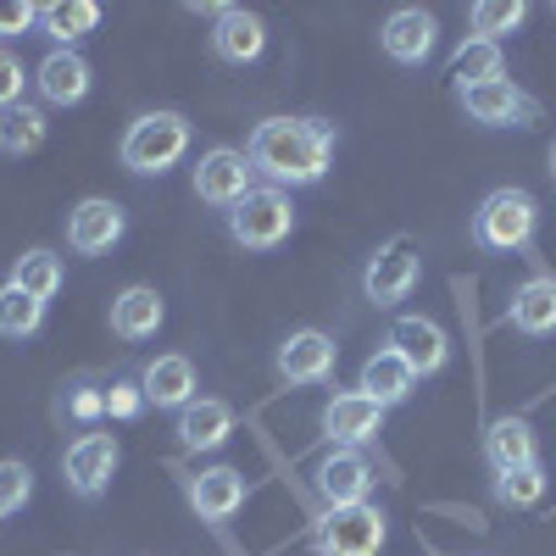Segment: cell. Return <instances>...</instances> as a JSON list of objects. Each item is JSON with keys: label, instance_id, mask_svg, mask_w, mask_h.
Listing matches in <instances>:
<instances>
[{"label": "cell", "instance_id": "obj_1", "mask_svg": "<svg viewBox=\"0 0 556 556\" xmlns=\"http://www.w3.org/2000/svg\"><path fill=\"white\" fill-rule=\"evenodd\" d=\"M245 156L256 173L273 178V190H285V184H317L334 162V128L317 117H267V123H256Z\"/></svg>", "mask_w": 556, "mask_h": 556}, {"label": "cell", "instance_id": "obj_2", "mask_svg": "<svg viewBox=\"0 0 556 556\" xmlns=\"http://www.w3.org/2000/svg\"><path fill=\"white\" fill-rule=\"evenodd\" d=\"M184 151H190V117L184 112H146L123 134V167L139 178L167 173Z\"/></svg>", "mask_w": 556, "mask_h": 556}, {"label": "cell", "instance_id": "obj_3", "mask_svg": "<svg viewBox=\"0 0 556 556\" xmlns=\"http://www.w3.org/2000/svg\"><path fill=\"white\" fill-rule=\"evenodd\" d=\"M317 556H379L384 551V513L374 501L362 506H329L312 529Z\"/></svg>", "mask_w": 556, "mask_h": 556}, {"label": "cell", "instance_id": "obj_4", "mask_svg": "<svg viewBox=\"0 0 556 556\" xmlns=\"http://www.w3.org/2000/svg\"><path fill=\"white\" fill-rule=\"evenodd\" d=\"M295 228V206L285 190H273V184H262V190H251L235 212H228V235H235V245L245 251H273L285 245Z\"/></svg>", "mask_w": 556, "mask_h": 556}, {"label": "cell", "instance_id": "obj_5", "mask_svg": "<svg viewBox=\"0 0 556 556\" xmlns=\"http://www.w3.org/2000/svg\"><path fill=\"white\" fill-rule=\"evenodd\" d=\"M540 228V206L529 190H495L484 195L479 217H473V240L484 251H523Z\"/></svg>", "mask_w": 556, "mask_h": 556}, {"label": "cell", "instance_id": "obj_6", "mask_svg": "<svg viewBox=\"0 0 556 556\" xmlns=\"http://www.w3.org/2000/svg\"><path fill=\"white\" fill-rule=\"evenodd\" d=\"M251 156L245 151H235V146H217V151H206L201 156V167H195V195L206 201V206H228L235 212L256 184H251Z\"/></svg>", "mask_w": 556, "mask_h": 556}, {"label": "cell", "instance_id": "obj_7", "mask_svg": "<svg viewBox=\"0 0 556 556\" xmlns=\"http://www.w3.org/2000/svg\"><path fill=\"white\" fill-rule=\"evenodd\" d=\"M462 112H468L473 123H484V128H529L540 117V106L523 96L513 78H490V84L462 89Z\"/></svg>", "mask_w": 556, "mask_h": 556}, {"label": "cell", "instance_id": "obj_8", "mask_svg": "<svg viewBox=\"0 0 556 556\" xmlns=\"http://www.w3.org/2000/svg\"><path fill=\"white\" fill-rule=\"evenodd\" d=\"M123 206L117 201H106V195H89V201H78L73 206V217H67V245L78 251V256H106L117 240H123Z\"/></svg>", "mask_w": 556, "mask_h": 556}, {"label": "cell", "instance_id": "obj_9", "mask_svg": "<svg viewBox=\"0 0 556 556\" xmlns=\"http://www.w3.org/2000/svg\"><path fill=\"white\" fill-rule=\"evenodd\" d=\"M434 34H440L434 12H424V7H401V12H390V17H384L379 45H384V56H390V62L417 67V62H429V51H434Z\"/></svg>", "mask_w": 556, "mask_h": 556}, {"label": "cell", "instance_id": "obj_10", "mask_svg": "<svg viewBox=\"0 0 556 556\" xmlns=\"http://www.w3.org/2000/svg\"><path fill=\"white\" fill-rule=\"evenodd\" d=\"M67 484L84 495V501H96L106 484H112V473H117V440L112 434H78L73 445H67Z\"/></svg>", "mask_w": 556, "mask_h": 556}, {"label": "cell", "instance_id": "obj_11", "mask_svg": "<svg viewBox=\"0 0 556 556\" xmlns=\"http://www.w3.org/2000/svg\"><path fill=\"white\" fill-rule=\"evenodd\" d=\"M412 285H417V251L406 240H390L374 262H367V273H362V290H367V301H374V306L406 301Z\"/></svg>", "mask_w": 556, "mask_h": 556}, {"label": "cell", "instance_id": "obj_12", "mask_svg": "<svg viewBox=\"0 0 556 556\" xmlns=\"http://www.w3.org/2000/svg\"><path fill=\"white\" fill-rule=\"evenodd\" d=\"M367 490H374V468H367V456L340 445L323 456V468H317V495L323 506H362Z\"/></svg>", "mask_w": 556, "mask_h": 556}, {"label": "cell", "instance_id": "obj_13", "mask_svg": "<svg viewBox=\"0 0 556 556\" xmlns=\"http://www.w3.org/2000/svg\"><path fill=\"white\" fill-rule=\"evenodd\" d=\"M390 351H401V362L412 367V374H440V367L451 362V340H445L440 323H429V317H395Z\"/></svg>", "mask_w": 556, "mask_h": 556}, {"label": "cell", "instance_id": "obj_14", "mask_svg": "<svg viewBox=\"0 0 556 556\" xmlns=\"http://www.w3.org/2000/svg\"><path fill=\"white\" fill-rule=\"evenodd\" d=\"M334 374V340L317 334V329H301L278 345V379L285 384H323Z\"/></svg>", "mask_w": 556, "mask_h": 556}, {"label": "cell", "instance_id": "obj_15", "mask_svg": "<svg viewBox=\"0 0 556 556\" xmlns=\"http://www.w3.org/2000/svg\"><path fill=\"white\" fill-rule=\"evenodd\" d=\"M379 424H384V406H379L374 395H362V390H345V395H334L329 406H323V434L340 440V445H351V451H356L362 440H374Z\"/></svg>", "mask_w": 556, "mask_h": 556}, {"label": "cell", "instance_id": "obj_16", "mask_svg": "<svg viewBox=\"0 0 556 556\" xmlns=\"http://www.w3.org/2000/svg\"><path fill=\"white\" fill-rule=\"evenodd\" d=\"M212 51L223 62H235V67L256 62L267 51V23L256 12H245V7H223L217 23H212Z\"/></svg>", "mask_w": 556, "mask_h": 556}, {"label": "cell", "instance_id": "obj_17", "mask_svg": "<svg viewBox=\"0 0 556 556\" xmlns=\"http://www.w3.org/2000/svg\"><path fill=\"white\" fill-rule=\"evenodd\" d=\"M139 390H146V406L184 412L195 401V362L190 356H156L146 374H139Z\"/></svg>", "mask_w": 556, "mask_h": 556}, {"label": "cell", "instance_id": "obj_18", "mask_svg": "<svg viewBox=\"0 0 556 556\" xmlns=\"http://www.w3.org/2000/svg\"><path fill=\"white\" fill-rule=\"evenodd\" d=\"M34 84H39V96L51 101V106H78L89 96V62L78 51H51V56L39 62Z\"/></svg>", "mask_w": 556, "mask_h": 556}, {"label": "cell", "instance_id": "obj_19", "mask_svg": "<svg viewBox=\"0 0 556 556\" xmlns=\"http://www.w3.org/2000/svg\"><path fill=\"white\" fill-rule=\"evenodd\" d=\"M228 434H235V412H228V401H190L178 412V445L184 451H217Z\"/></svg>", "mask_w": 556, "mask_h": 556}, {"label": "cell", "instance_id": "obj_20", "mask_svg": "<svg viewBox=\"0 0 556 556\" xmlns=\"http://www.w3.org/2000/svg\"><path fill=\"white\" fill-rule=\"evenodd\" d=\"M412 384H417V374L401 362V351L384 345V351H374V356L362 362V384H356V390H362V395H374V401L390 412V406H401V401L412 395Z\"/></svg>", "mask_w": 556, "mask_h": 556}, {"label": "cell", "instance_id": "obj_21", "mask_svg": "<svg viewBox=\"0 0 556 556\" xmlns=\"http://www.w3.org/2000/svg\"><path fill=\"white\" fill-rule=\"evenodd\" d=\"M190 501H195L201 518L223 523V518H235L245 506V479L235 468H206L201 479H190Z\"/></svg>", "mask_w": 556, "mask_h": 556}, {"label": "cell", "instance_id": "obj_22", "mask_svg": "<svg viewBox=\"0 0 556 556\" xmlns=\"http://www.w3.org/2000/svg\"><path fill=\"white\" fill-rule=\"evenodd\" d=\"M484 456L495 473H513V468H534V429L523 417H495L490 434H484Z\"/></svg>", "mask_w": 556, "mask_h": 556}, {"label": "cell", "instance_id": "obj_23", "mask_svg": "<svg viewBox=\"0 0 556 556\" xmlns=\"http://www.w3.org/2000/svg\"><path fill=\"white\" fill-rule=\"evenodd\" d=\"M506 317H513L518 334H556V278H529V285L513 295V306H506Z\"/></svg>", "mask_w": 556, "mask_h": 556}, {"label": "cell", "instance_id": "obj_24", "mask_svg": "<svg viewBox=\"0 0 556 556\" xmlns=\"http://www.w3.org/2000/svg\"><path fill=\"white\" fill-rule=\"evenodd\" d=\"M162 329V295L151 285H134L112 301V334L123 340H151Z\"/></svg>", "mask_w": 556, "mask_h": 556}, {"label": "cell", "instance_id": "obj_25", "mask_svg": "<svg viewBox=\"0 0 556 556\" xmlns=\"http://www.w3.org/2000/svg\"><path fill=\"white\" fill-rule=\"evenodd\" d=\"M39 23H45V34L56 39V51H73V39L101 28V7L96 0H56V7L39 12Z\"/></svg>", "mask_w": 556, "mask_h": 556}, {"label": "cell", "instance_id": "obj_26", "mask_svg": "<svg viewBox=\"0 0 556 556\" xmlns=\"http://www.w3.org/2000/svg\"><path fill=\"white\" fill-rule=\"evenodd\" d=\"M451 78H456V89H473V84L506 78L501 45H490V39H462L456 51H451Z\"/></svg>", "mask_w": 556, "mask_h": 556}, {"label": "cell", "instance_id": "obj_27", "mask_svg": "<svg viewBox=\"0 0 556 556\" xmlns=\"http://www.w3.org/2000/svg\"><path fill=\"white\" fill-rule=\"evenodd\" d=\"M39 146H45V112L39 106L17 101V106L0 112V151H7V156H28Z\"/></svg>", "mask_w": 556, "mask_h": 556}, {"label": "cell", "instance_id": "obj_28", "mask_svg": "<svg viewBox=\"0 0 556 556\" xmlns=\"http://www.w3.org/2000/svg\"><path fill=\"white\" fill-rule=\"evenodd\" d=\"M12 285L28 290L34 301H51L62 290V256L56 251H23L17 267H12Z\"/></svg>", "mask_w": 556, "mask_h": 556}, {"label": "cell", "instance_id": "obj_29", "mask_svg": "<svg viewBox=\"0 0 556 556\" xmlns=\"http://www.w3.org/2000/svg\"><path fill=\"white\" fill-rule=\"evenodd\" d=\"M39 323H45V301H34L28 290H17L7 278V285H0V334L28 340V334H39Z\"/></svg>", "mask_w": 556, "mask_h": 556}, {"label": "cell", "instance_id": "obj_30", "mask_svg": "<svg viewBox=\"0 0 556 556\" xmlns=\"http://www.w3.org/2000/svg\"><path fill=\"white\" fill-rule=\"evenodd\" d=\"M468 17H473V39L501 45V34H513V28L529 17V7H523V0H479Z\"/></svg>", "mask_w": 556, "mask_h": 556}, {"label": "cell", "instance_id": "obj_31", "mask_svg": "<svg viewBox=\"0 0 556 556\" xmlns=\"http://www.w3.org/2000/svg\"><path fill=\"white\" fill-rule=\"evenodd\" d=\"M495 501H501V506H540V501H545V473H540V462H534V468L495 473Z\"/></svg>", "mask_w": 556, "mask_h": 556}, {"label": "cell", "instance_id": "obj_32", "mask_svg": "<svg viewBox=\"0 0 556 556\" xmlns=\"http://www.w3.org/2000/svg\"><path fill=\"white\" fill-rule=\"evenodd\" d=\"M28 495H34V473H28V462H0V518L23 513Z\"/></svg>", "mask_w": 556, "mask_h": 556}, {"label": "cell", "instance_id": "obj_33", "mask_svg": "<svg viewBox=\"0 0 556 556\" xmlns=\"http://www.w3.org/2000/svg\"><path fill=\"white\" fill-rule=\"evenodd\" d=\"M23 101V62L12 51H0V112Z\"/></svg>", "mask_w": 556, "mask_h": 556}, {"label": "cell", "instance_id": "obj_34", "mask_svg": "<svg viewBox=\"0 0 556 556\" xmlns=\"http://www.w3.org/2000/svg\"><path fill=\"white\" fill-rule=\"evenodd\" d=\"M139 406H146V390L139 384H112L106 390V417H139Z\"/></svg>", "mask_w": 556, "mask_h": 556}, {"label": "cell", "instance_id": "obj_35", "mask_svg": "<svg viewBox=\"0 0 556 556\" xmlns=\"http://www.w3.org/2000/svg\"><path fill=\"white\" fill-rule=\"evenodd\" d=\"M45 7H28V0H0V34H23L28 23H39Z\"/></svg>", "mask_w": 556, "mask_h": 556}, {"label": "cell", "instance_id": "obj_36", "mask_svg": "<svg viewBox=\"0 0 556 556\" xmlns=\"http://www.w3.org/2000/svg\"><path fill=\"white\" fill-rule=\"evenodd\" d=\"M67 412L78 417V424H89V417H101V412H106V395H101V390H73Z\"/></svg>", "mask_w": 556, "mask_h": 556}, {"label": "cell", "instance_id": "obj_37", "mask_svg": "<svg viewBox=\"0 0 556 556\" xmlns=\"http://www.w3.org/2000/svg\"><path fill=\"white\" fill-rule=\"evenodd\" d=\"M551 178H556V146H551Z\"/></svg>", "mask_w": 556, "mask_h": 556}]
</instances>
